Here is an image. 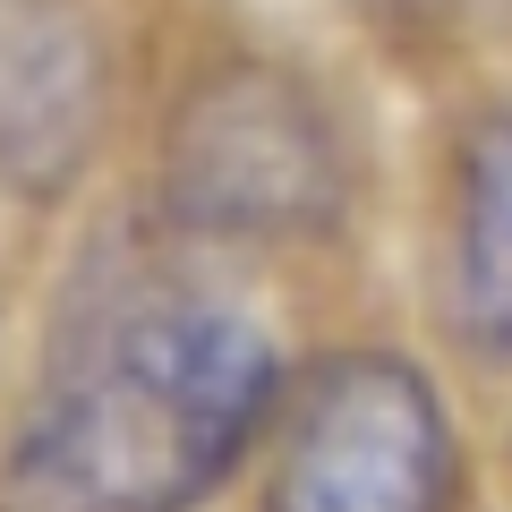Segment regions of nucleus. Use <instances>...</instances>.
Returning a JSON list of instances; mask_svg holds the SVG:
<instances>
[{
  "label": "nucleus",
  "mask_w": 512,
  "mask_h": 512,
  "mask_svg": "<svg viewBox=\"0 0 512 512\" xmlns=\"http://www.w3.org/2000/svg\"><path fill=\"white\" fill-rule=\"evenodd\" d=\"M282 402L274 342L214 299H111L0 453V512H197Z\"/></svg>",
  "instance_id": "1"
},
{
  "label": "nucleus",
  "mask_w": 512,
  "mask_h": 512,
  "mask_svg": "<svg viewBox=\"0 0 512 512\" xmlns=\"http://www.w3.org/2000/svg\"><path fill=\"white\" fill-rule=\"evenodd\" d=\"M350 205L325 103L265 60L205 69L163 128V214L205 239H316Z\"/></svg>",
  "instance_id": "2"
},
{
  "label": "nucleus",
  "mask_w": 512,
  "mask_h": 512,
  "mask_svg": "<svg viewBox=\"0 0 512 512\" xmlns=\"http://www.w3.org/2000/svg\"><path fill=\"white\" fill-rule=\"evenodd\" d=\"M461 444L402 350H333L274 410L265 512H453Z\"/></svg>",
  "instance_id": "3"
},
{
  "label": "nucleus",
  "mask_w": 512,
  "mask_h": 512,
  "mask_svg": "<svg viewBox=\"0 0 512 512\" xmlns=\"http://www.w3.org/2000/svg\"><path fill=\"white\" fill-rule=\"evenodd\" d=\"M111 60L77 0H0V180L60 197L94 163Z\"/></svg>",
  "instance_id": "4"
},
{
  "label": "nucleus",
  "mask_w": 512,
  "mask_h": 512,
  "mask_svg": "<svg viewBox=\"0 0 512 512\" xmlns=\"http://www.w3.org/2000/svg\"><path fill=\"white\" fill-rule=\"evenodd\" d=\"M444 316H453L461 350H478L495 367L512 359V111H487L453 154Z\"/></svg>",
  "instance_id": "5"
}]
</instances>
